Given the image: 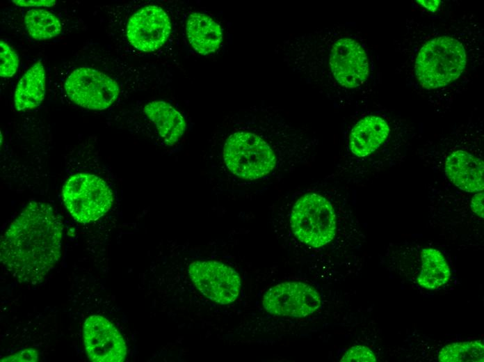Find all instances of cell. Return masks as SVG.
<instances>
[{"label": "cell", "instance_id": "1", "mask_svg": "<svg viewBox=\"0 0 484 362\" xmlns=\"http://www.w3.org/2000/svg\"><path fill=\"white\" fill-rule=\"evenodd\" d=\"M318 141L273 106L232 112L217 124L204 161L214 192L245 196L264 192L312 162Z\"/></svg>", "mask_w": 484, "mask_h": 362}, {"label": "cell", "instance_id": "2", "mask_svg": "<svg viewBox=\"0 0 484 362\" xmlns=\"http://www.w3.org/2000/svg\"><path fill=\"white\" fill-rule=\"evenodd\" d=\"M63 229L51 205L31 202L1 237V264L19 283L41 282L60 258Z\"/></svg>", "mask_w": 484, "mask_h": 362}, {"label": "cell", "instance_id": "3", "mask_svg": "<svg viewBox=\"0 0 484 362\" xmlns=\"http://www.w3.org/2000/svg\"><path fill=\"white\" fill-rule=\"evenodd\" d=\"M338 192L325 181H319L287 191L280 198L282 222L293 245L317 251L334 241L338 230L334 204Z\"/></svg>", "mask_w": 484, "mask_h": 362}, {"label": "cell", "instance_id": "4", "mask_svg": "<svg viewBox=\"0 0 484 362\" xmlns=\"http://www.w3.org/2000/svg\"><path fill=\"white\" fill-rule=\"evenodd\" d=\"M170 83V73L163 65L137 66L122 62L111 73L79 67L67 77L64 88L67 97L76 104L91 110H104L125 93Z\"/></svg>", "mask_w": 484, "mask_h": 362}, {"label": "cell", "instance_id": "5", "mask_svg": "<svg viewBox=\"0 0 484 362\" xmlns=\"http://www.w3.org/2000/svg\"><path fill=\"white\" fill-rule=\"evenodd\" d=\"M122 19V36L140 54L171 58L178 52L186 3L178 1L145 3L134 6Z\"/></svg>", "mask_w": 484, "mask_h": 362}, {"label": "cell", "instance_id": "6", "mask_svg": "<svg viewBox=\"0 0 484 362\" xmlns=\"http://www.w3.org/2000/svg\"><path fill=\"white\" fill-rule=\"evenodd\" d=\"M463 45L455 38L441 36L427 42L416 60V77L426 88L446 86L457 79L466 66Z\"/></svg>", "mask_w": 484, "mask_h": 362}, {"label": "cell", "instance_id": "7", "mask_svg": "<svg viewBox=\"0 0 484 362\" xmlns=\"http://www.w3.org/2000/svg\"><path fill=\"white\" fill-rule=\"evenodd\" d=\"M64 204L78 222L88 223L104 216L113 203V194L99 177L88 173L71 176L62 189Z\"/></svg>", "mask_w": 484, "mask_h": 362}, {"label": "cell", "instance_id": "8", "mask_svg": "<svg viewBox=\"0 0 484 362\" xmlns=\"http://www.w3.org/2000/svg\"><path fill=\"white\" fill-rule=\"evenodd\" d=\"M389 133V125L382 118L375 115L360 118L347 137L348 159L335 175H361L367 158L380 148Z\"/></svg>", "mask_w": 484, "mask_h": 362}, {"label": "cell", "instance_id": "9", "mask_svg": "<svg viewBox=\"0 0 484 362\" xmlns=\"http://www.w3.org/2000/svg\"><path fill=\"white\" fill-rule=\"evenodd\" d=\"M188 270L197 289L210 300L227 304L238 297L241 279L230 266L216 260H197L191 262Z\"/></svg>", "mask_w": 484, "mask_h": 362}, {"label": "cell", "instance_id": "10", "mask_svg": "<svg viewBox=\"0 0 484 362\" xmlns=\"http://www.w3.org/2000/svg\"><path fill=\"white\" fill-rule=\"evenodd\" d=\"M262 304L269 313L292 317H305L314 313L321 305L316 289L300 281L277 284L266 292Z\"/></svg>", "mask_w": 484, "mask_h": 362}, {"label": "cell", "instance_id": "11", "mask_svg": "<svg viewBox=\"0 0 484 362\" xmlns=\"http://www.w3.org/2000/svg\"><path fill=\"white\" fill-rule=\"evenodd\" d=\"M83 337L88 359L95 362H121L127 356L122 335L106 318L88 317L83 326Z\"/></svg>", "mask_w": 484, "mask_h": 362}, {"label": "cell", "instance_id": "12", "mask_svg": "<svg viewBox=\"0 0 484 362\" xmlns=\"http://www.w3.org/2000/svg\"><path fill=\"white\" fill-rule=\"evenodd\" d=\"M158 141L165 147L175 146L184 136L188 123L183 113L163 100L147 102L140 109Z\"/></svg>", "mask_w": 484, "mask_h": 362}, {"label": "cell", "instance_id": "13", "mask_svg": "<svg viewBox=\"0 0 484 362\" xmlns=\"http://www.w3.org/2000/svg\"><path fill=\"white\" fill-rule=\"evenodd\" d=\"M185 36L190 46L199 54L216 53L223 42L220 24L200 11H188L184 22Z\"/></svg>", "mask_w": 484, "mask_h": 362}, {"label": "cell", "instance_id": "14", "mask_svg": "<svg viewBox=\"0 0 484 362\" xmlns=\"http://www.w3.org/2000/svg\"><path fill=\"white\" fill-rule=\"evenodd\" d=\"M444 169L449 180L460 189L483 191V162L472 154L462 150L453 152L446 158Z\"/></svg>", "mask_w": 484, "mask_h": 362}, {"label": "cell", "instance_id": "15", "mask_svg": "<svg viewBox=\"0 0 484 362\" xmlns=\"http://www.w3.org/2000/svg\"><path fill=\"white\" fill-rule=\"evenodd\" d=\"M46 90V72L40 61L33 64L19 80L15 90L14 103L19 111L38 107Z\"/></svg>", "mask_w": 484, "mask_h": 362}, {"label": "cell", "instance_id": "16", "mask_svg": "<svg viewBox=\"0 0 484 362\" xmlns=\"http://www.w3.org/2000/svg\"><path fill=\"white\" fill-rule=\"evenodd\" d=\"M421 269L417 277L418 284L433 290L446 284L451 276L449 266L442 253L434 248H424L421 252Z\"/></svg>", "mask_w": 484, "mask_h": 362}, {"label": "cell", "instance_id": "17", "mask_svg": "<svg viewBox=\"0 0 484 362\" xmlns=\"http://www.w3.org/2000/svg\"><path fill=\"white\" fill-rule=\"evenodd\" d=\"M24 24L29 34L36 40H49L62 31L59 19L45 9H29L24 16Z\"/></svg>", "mask_w": 484, "mask_h": 362}, {"label": "cell", "instance_id": "18", "mask_svg": "<svg viewBox=\"0 0 484 362\" xmlns=\"http://www.w3.org/2000/svg\"><path fill=\"white\" fill-rule=\"evenodd\" d=\"M438 360L441 362H483V343L481 340L450 343L439 351Z\"/></svg>", "mask_w": 484, "mask_h": 362}, {"label": "cell", "instance_id": "19", "mask_svg": "<svg viewBox=\"0 0 484 362\" xmlns=\"http://www.w3.org/2000/svg\"><path fill=\"white\" fill-rule=\"evenodd\" d=\"M0 75L4 78L13 77L19 67V57L14 49L5 41L1 40Z\"/></svg>", "mask_w": 484, "mask_h": 362}, {"label": "cell", "instance_id": "20", "mask_svg": "<svg viewBox=\"0 0 484 362\" xmlns=\"http://www.w3.org/2000/svg\"><path fill=\"white\" fill-rule=\"evenodd\" d=\"M377 358L373 352L363 345L353 346L349 348L343 355L340 361H366L376 362Z\"/></svg>", "mask_w": 484, "mask_h": 362}, {"label": "cell", "instance_id": "21", "mask_svg": "<svg viewBox=\"0 0 484 362\" xmlns=\"http://www.w3.org/2000/svg\"><path fill=\"white\" fill-rule=\"evenodd\" d=\"M38 352L33 348H28L1 359V361H37Z\"/></svg>", "mask_w": 484, "mask_h": 362}, {"label": "cell", "instance_id": "22", "mask_svg": "<svg viewBox=\"0 0 484 362\" xmlns=\"http://www.w3.org/2000/svg\"><path fill=\"white\" fill-rule=\"evenodd\" d=\"M470 207L471 211L479 217H484V206H483V192L479 191L476 194L471 198Z\"/></svg>", "mask_w": 484, "mask_h": 362}, {"label": "cell", "instance_id": "23", "mask_svg": "<svg viewBox=\"0 0 484 362\" xmlns=\"http://www.w3.org/2000/svg\"><path fill=\"white\" fill-rule=\"evenodd\" d=\"M20 6H51L56 4V1H13Z\"/></svg>", "mask_w": 484, "mask_h": 362}, {"label": "cell", "instance_id": "24", "mask_svg": "<svg viewBox=\"0 0 484 362\" xmlns=\"http://www.w3.org/2000/svg\"><path fill=\"white\" fill-rule=\"evenodd\" d=\"M424 3H421L422 5H424L425 7L428 8V9H432V8H436L438 6V2L437 1H421ZM421 2V1H419Z\"/></svg>", "mask_w": 484, "mask_h": 362}]
</instances>
